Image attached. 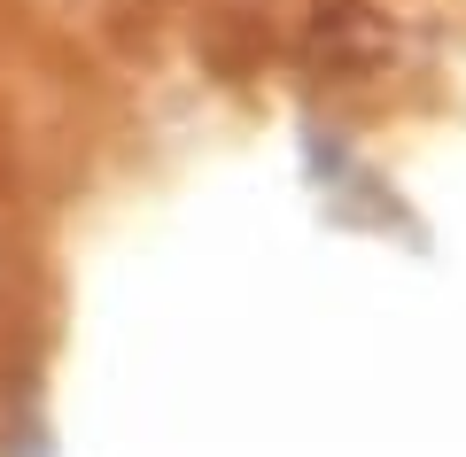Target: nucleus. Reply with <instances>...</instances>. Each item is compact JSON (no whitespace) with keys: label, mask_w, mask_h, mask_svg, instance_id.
<instances>
[{"label":"nucleus","mask_w":466,"mask_h":457,"mask_svg":"<svg viewBox=\"0 0 466 457\" xmlns=\"http://www.w3.org/2000/svg\"><path fill=\"white\" fill-rule=\"evenodd\" d=\"M303 179L319 186V217H327V225H350V233H397V241L428 248V225L404 210V194L381 179V171L358 164L350 132L303 124Z\"/></svg>","instance_id":"nucleus-1"},{"label":"nucleus","mask_w":466,"mask_h":457,"mask_svg":"<svg viewBox=\"0 0 466 457\" xmlns=\"http://www.w3.org/2000/svg\"><path fill=\"white\" fill-rule=\"evenodd\" d=\"M389 16L373 0H311V24H303V70L334 85H358L389 63Z\"/></svg>","instance_id":"nucleus-2"},{"label":"nucleus","mask_w":466,"mask_h":457,"mask_svg":"<svg viewBox=\"0 0 466 457\" xmlns=\"http://www.w3.org/2000/svg\"><path fill=\"white\" fill-rule=\"evenodd\" d=\"M265 47H272V32L257 24V8H218V16L202 24V63L226 85H249V70L265 63Z\"/></svg>","instance_id":"nucleus-3"}]
</instances>
